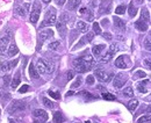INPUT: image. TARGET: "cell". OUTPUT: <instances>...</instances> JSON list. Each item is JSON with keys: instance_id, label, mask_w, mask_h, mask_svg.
<instances>
[{"instance_id": "cell-27", "label": "cell", "mask_w": 151, "mask_h": 123, "mask_svg": "<svg viewBox=\"0 0 151 123\" xmlns=\"http://www.w3.org/2000/svg\"><path fill=\"white\" fill-rule=\"evenodd\" d=\"M113 55H114V54H112V52H107L105 56H102V57L100 58V62H101V63H107V62H109V60L113 58Z\"/></svg>"}, {"instance_id": "cell-10", "label": "cell", "mask_w": 151, "mask_h": 123, "mask_svg": "<svg viewBox=\"0 0 151 123\" xmlns=\"http://www.w3.org/2000/svg\"><path fill=\"white\" fill-rule=\"evenodd\" d=\"M9 37H10V34H7V35H5L3 37L0 38V54L6 51V49L8 47V43H9Z\"/></svg>"}, {"instance_id": "cell-20", "label": "cell", "mask_w": 151, "mask_h": 123, "mask_svg": "<svg viewBox=\"0 0 151 123\" xmlns=\"http://www.w3.org/2000/svg\"><path fill=\"white\" fill-rule=\"evenodd\" d=\"M113 20H114V24H115L117 28H120V29H122V30L126 28V23H124L120 17L114 16V17H113Z\"/></svg>"}, {"instance_id": "cell-8", "label": "cell", "mask_w": 151, "mask_h": 123, "mask_svg": "<svg viewBox=\"0 0 151 123\" xmlns=\"http://www.w3.org/2000/svg\"><path fill=\"white\" fill-rule=\"evenodd\" d=\"M112 9V0H103L99 6V14H108Z\"/></svg>"}, {"instance_id": "cell-13", "label": "cell", "mask_w": 151, "mask_h": 123, "mask_svg": "<svg viewBox=\"0 0 151 123\" xmlns=\"http://www.w3.org/2000/svg\"><path fill=\"white\" fill-rule=\"evenodd\" d=\"M56 27H57V30H58V33L61 34V36L64 37L65 34H66V24H65V22H63V21L59 20V21L56 23Z\"/></svg>"}, {"instance_id": "cell-37", "label": "cell", "mask_w": 151, "mask_h": 123, "mask_svg": "<svg viewBox=\"0 0 151 123\" xmlns=\"http://www.w3.org/2000/svg\"><path fill=\"white\" fill-rule=\"evenodd\" d=\"M81 80H82V79H81V77H78V78L76 79L75 83H73V84L71 85V88L73 90V88H77V87H79V86L81 85Z\"/></svg>"}, {"instance_id": "cell-19", "label": "cell", "mask_w": 151, "mask_h": 123, "mask_svg": "<svg viewBox=\"0 0 151 123\" xmlns=\"http://www.w3.org/2000/svg\"><path fill=\"white\" fill-rule=\"evenodd\" d=\"M77 29L79 31H81V33H85L88 29V24L86 22H84V21H78L77 22Z\"/></svg>"}, {"instance_id": "cell-15", "label": "cell", "mask_w": 151, "mask_h": 123, "mask_svg": "<svg viewBox=\"0 0 151 123\" xmlns=\"http://www.w3.org/2000/svg\"><path fill=\"white\" fill-rule=\"evenodd\" d=\"M29 76H30L31 79H38L40 78V73H38L37 69H35L33 63L29 65Z\"/></svg>"}, {"instance_id": "cell-52", "label": "cell", "mask_w": 151, "mask_h": 123, "mask_svg": "<svg viewBox=\"0 0 151 123\" xmlns=\"http://www.w3.org/2000/svg\"><path fill=\"white\" fill-rule=\"evenodd\" d=\"M101 24H102V26H105V27H106V26H108V24H109L108 19H102V20H101Z\"/></svg>"}, {"instance_id": "cell-42", "label": "cell", "mask_w": 151, "mask_h": 123, "mask_svg": "<svg viewBox=\"0 0 151 123\" xmlns=\"http://www.w3.org/2000/svg\"><path fill=\"white\" fill-rule=\"evenodd\" d=\"M17 63H19V59H14V60L8 62V67H9V70H12L13 67H15V66L17 65Z\"/></svg>"}, {"instance_id": "cell-6", "label": "cell", "mask_w": 151, "mask_h": 123, "mask_svg": "<svg viewBox=\"0 0 151 123\" xmlns=\"http://www.w3.org/2000/svg\"><path fill=\"white\" fill-rule=\"evenodd\" d=\"M127 80H128V77H127L126 74H123V73H117V74L115 76V78H114L113 85H114L115 88H121V87H123V85L127 83Z\"/></svg>"}, {"instance_id": "cell-40", "label": "cell", "mask_w": 151, "mask_h": 123, "mask_svg": "<svg viewBox=\"0 0 151 123\" xmlns=\"http://www.w3.org/2000/svg\"><path fill=\"white\" fill-rule=\"evenodd\" d=\"M84 14H85V16H86L87 21H92V20H93V13H92V10L86 9V12H85Z\"/></svg>"}, {"instance_id": "cell-36", "label": "cell", "mask_w": 151, "mask_h": 123, "mask_svg": "<svg viewBox=\"0 0 151 123\" xmlns=\"http://www.w3.org/2000/svg\"><path fill=\"white\" fill-rule=\"evenodd\" d=\"M134 78L137 80V79H141V78H145V72L144 71H137L136 73H135V76H134Z\"/></svg>"}, {"instance_id": "cell-9", "label": "cell", "mask_w": 151, "mask_h": 123, "mask_svg": "<svg viewBox=\"0 0 151 123\" xmlns=\"http://www.w3.org/2000/svg\"><path fill=\"white\" fill-rule=\"evenodd\" d=\"M128 60H129V58H128L127 56H124V55L119 56V57L116 58V60H115V66L119 67V69H126Z\"/></svg>"}, {"instance_id": "cell-50", "label": "cell", "mask_w": 151, "mask_h": 123, "mask_svg": "<svg viewBox=\"0 0 151 123\" xmlns=\"http://www.w3.org/2000/svg\"><path fill=\"white\" fill-rule=\"evenodd\" d=\"M143 64H144L145 67H148L149 70H151V60L150 59H144V60H143Z\"/></svg>"}, {"instance_id": "cell-25", "label": "cell", "mask_w": 151, "mask_h": 123, "mask_svg": "<svg viewBox=\"0 0 151 123\" xmlns=\"http://www.w3.org/2000/svg\"><path fill=\"white\" fill-rule=\"evenodd\" d=\"M88 41H87V38H86V36H84V37H81L80 40H79V42L76 44L75 47H73V50H77V49H79V48H81V47H84L86 43H87Z\"/></svg>"}, {"instance_id": "cell-1", "label": "cell", "mask_w": 151, "mask_h": 123, "mask_svg": "<svg viewBox=\"0 0 151 123\" xmlns=\"http://www.w3.org/2000/svg\"><path fill=\"white\" fill-rule=\"evenodd\" d=\"M73 67H75L78 72L84 73V72H87L88 70H91L92 69V65H89L81 57H79V58H77V59L73 60Z\"/></svg>"}, {"instance_id": "cell-21", "label": "cell", "mask_w": 151, "mask_h": 123, "mask_svg": "<svg viewBox=\"0 0 151 123\" xmlns=\"http://www.w3.org/2000/svg\"><path fill=\"white\" fill-rule=\"evenodd\" d=\"M105 48H106V45H105V44L95 45V47H93V49H92V52H93V55H94V56H99V55L101 54V51H102Z\"/></svg>"}, {"instance_id": "cell-48", "label": "cell", "mask_w": 151, "mask_h": 123, "mask_svg": "<svg viewBox=\"0 0 151 123\" xmlns=\"http://www.w3.org/2000/svg\"><path fill=\"white\" fill-rule=\"evenodd\" d=\"M137 88H138V91H140L141 93H147V88H145L142 84H138V85H137Z\"/></svg>"}, {"instance_id": "cell-23", "label": "cell", "mask_w": 151, "mask_h": 123, "mask_svg": "<svg viewBox=\"0 0 151 123\" xmlns=\"http://www.w3.org/2000/svg\"><path fill=\"white\" fill-rule=\"evenodd\" d=\"M19 84H20V72H17V73L15 74V77L13 78V80H12V83H10V86H12L13 90H15V88L19 86Z\"/></svg>"}, {"instance_id": "cell-46", "label": "cell", "mask_w": 151, "mask_h": 123, "mask_svg": "<svg viewBox=\"0 0 151 123\" xmlns=\"http://www.w3.org/2000/svg\"><path fill=\"white\" fill-rule=\"evenodd\" d=\"M102 37H103L105 40H107V41H110V40L113 38V36H112L110 33H103V34H102Z\"/></svg>"}, {"instance_id": "cell-51", "label": "cell", "mask_w": 151, "mask_h": 123, "mask_svg": "<svg viewBox=\"0 0 151 123\" xmlns=\"http://www.w3.org/2000/svg\"><path fill=\"white\" fill-rule=\"evenodd\" d=\"M2 80H3V85H5V86H7V85L9 84V80H10V77H9V76H5V77L2 78Z\"/></svg>"}, {"instance_id": "cell-56", "label": "cell", "mask_w": 151, "mask_h": 123, "mask_svg": "<svg viewBox=\"0 0 151 123\" xmlns=\"http://www.w3.org/2000/svg\"><path fill=\"white\" fill-rule=\"evenodd\" d=\"M72 94H73V92H68V93H66V97H69V95H72Z\"/></svg>"}, {"instance_id": "cell-12", "label": "cell", "mask_w": 151, "mask_h": 123, "mask_svg": "<svg viewBox=\"0 0 151 123\" xmlns=\"http://www.w3.org/2000/svg\"><path fill=\"white\" fill-rule=\"evenodd\" d=\"M52 36H54V31H52L51 29H45V30H42V31H40V35H38L40 41H41V42H44V41H47L48 38L52 37Z\"/></svg>"}, {"instance_id": "cell-35", "label": "cell", "mask_w": 151, "mask_h": 123, "mask_svg": "<svg viewBox=\"0 0 151 123\" xmlns=\"http://www.w3.org/2000/svg\"><path fill=\"white\" fill-rule=\"evenodd\" d=\"M0 71H1V72L9 71V67H8V62H2V63L0 64Z\"/></svg>"}, {"instance_id": "cell-55", "label": "cell", "mask_w": 151, "mask_h": 123, "mask_svg": "<svg viewBox=\"0 0 151 123\" xmlns=\"http://www.w3.org/2000/svg\"><path fill=\"white\" fill-rule=\"evenodd\" d=\"M147 112H148V113H151V106H149V107L147 108Z\"/></svg>"}, {"instance_id": "cell-30", "label": "cell", "mask_w": 151, "mask_h": 123, "mask_svg": "<svg viewBox=\"0 0 151 123\" xmlns=\"http://www.w3.org/2000/svg\"><path fill=\"white\" fill-rule=\"evenodd\" d=\"M42 102H43V105L47 107V108H52L54 107V104H52V101H50V99H48V98H42Z\"/></svg>"}, {"instance_id": "cell-3", "label": "cell", "mask_w": 151, "mask_h": 123, "mask_svg": "<svg viewBox=\"0 0 151 123\" xmlns=\"http://www.w3.org/2000/svg\"><path fill=\"white\" fill-rule=\"evenodd\" d=\"M26 109V102L22 100H14L9 106H8V113L9 114H15L17 112H21Z\"/></svg>"}, {"instance_id": "cell-60", "label": "cell", "mask_w": 151, "mask_h": 123, "mask_svg": "<svg viewBox=\"0 0 151 123\" xmlns=\"http://www.w3.org/2000/svg\"><path fill=\"white\" fill-rule=\"evenodd\" d=\"M150 36H151V31H150Z\"/></svg>"}, {"instance_id": "cell-58", "label": "cell", "mask_w": 151, "mask_h": 123, "mask_svg": "<svg viewBox=\"0 0 151 123\" xmlns=\"http://www.w3.org/2000/svg\"><path fill=\"white\" fill-rule=\"evenodd\" d=\"M98 90H101V91H102V90H105V88H103L102 86H98Z\"/></svg>"}, {"instance_id": "cell-16", "label": "cell", "mask_w": 151, "mask_h": 123, "mask_svg": "<svg viewBox=\"0 0 151 123\" xmlns=\"http://www.w3.org/2000/svg\"><path fill=\"white\" fill-rule=\"evenodd\" d=\"M80 2H81V0H69L66 7L69 10H76L78 8V6L80 5Z\"/></svg>"}, {"instance_id": "cell-2", "label": "cell", "mask_w": 151, "mask_h": 123, "mask_svg": "<svg viewBox=\"0 0 151 123\" xmlns=\"http://www.w3.org/2000/svg\"><path fill=\"white\" fill-rule=\"evenodd\" d=\"M56 23V9L55 8H50L47 13H45V17L44 21L42 22L41 27H45V26H52Z\"/></svg>"}, {"instance_id": "cell-59", "label": "cell", "mask_w": 151, "mask_h": 123, "mask_svg": "<svg viewBox=\"0 0 151 123\" xmlns=\"http://www.w3.org/2000/svg\"><path fill=\"white\" fill-rule=\"evenodd\" d=\"M9 123H15L14 121H12V120H9Z\"/></svg>"}, {"instance_id": "cell-57", "label": "cell", "mask_w": 151, "mask_h": 123, "mask_svg": "<svg viewBox=\"0 0 151 123\" xmlns=\"http://www.w3.org/2000/svg\"><path fill=\"white\" fill-rule=\"evenodd\" d=\"M42 1H43V2H45V3H49L51 0H42Z\"/></svg>"}, {"instance_id": "cell-54", "label": "cell", "mask_w": 151, "mask_h": 123, "mask_svg": "<svg viewBox=\"0 0 151 123\" xmlns=\"http://www.w3.org/2000/svg\"><path fill=\"white\" fill-rule=\"evenodd\" d=\"M55 1H56V3H57V5H59V6H63V5H64V2H65L66 0H55Z\"/></svg>"}, {"instance_id": "cell-14", "label": "cell", "mask_w": 151, "mask_h": 123, "mask_svg": "<svg viewBox=\"0 0 151 123\" xmlns=\"http://www.w3.org/2000/svg\"><path fill=\"white\" fill-rule=\"evenodd\" d=\"M17 52H19V49H17L16 44H15V43H10L9 47H8V50H7V56H8V57H13V56H15Z\"/></svg>"}, {"instance_id": "cell-22", "label": "cell", "mask_w": 151, "mask_h": 123, "mask_svg": "<svg viewBox=\"0 0 151 123\" xmlns=\"http://www.w3.org/2000/svg\"><path fill=\"white\" fill-rule=\"evenodd\" d=\"M140 20H142L144 22H148L149 21V10L145 7H143L142 10H141V19Z\"/></svg>"}, {"instance_id": "cell-26", "label": "cell", "mask_w": 151, "mask_h": 123, "mask_svg": "<svg viewBox=\"0 0 151 123\" xmlns=\"http://www.w3.org/2000/svg\"><path fill=\"white\" fill-rule=\"evenodd\" d=\"M128 13H129V15H130L131 17H133V16H135V15L137 14V7H135L133 2H130L129 7H128Z\"/></svg>"}, {"instance_id": "cell-44", "label": "cell", "mask_w": 151, "mask_h": 123, "mask_svg": "<svg viewBox=\"0 0 151 123\" xmlns=\"http://www.w3.org/2000/svg\"><path fill=\"white\" fill-rule=\"evenodd\" d=\"M144 47H145V50L151 51V42L149 41V38H145L144 40Z\"/></svg>"}, {"instance_id": "cell-47", "label": "cell", "mask_w": 151, "mask_h": 123, "mask_svg": "<svg viewBox=\"0 0 151 123\" xmlns=\"http://www.w3.org/2000/svg\"><path fill=\"white\" fill-rule=\"evenodd\" d=\"M85 36H86V38H87V41H88V42H91V41L93 40V37H94V33H92V31H89V33H87V34H86Z\"/></svg>"}, {"instance_id": "cell-45", "label": "cell", "mask_w": 151, "mask_h": 123, "mask_svg": "<svg viewBox=\"0 0 151 123\" xmlns=\"http://www.w3.org/2000/svg\"><path fill=\"white\" fill-rule=\"evenodd\" d=\"M86 84L87 85H93L94 84V77L93 76H88L86 78Z\"/></svg>"}, {"instance_id": "cell-32", "label": "cell", "mask_w": 151, "mask_h": 123, "mask_svg": "<svg viewBox=\"0 0 151 123\" xmlns=\"http://www.w3.org/2000/svg\"><path fill=\"white\" fill-rule=\"evenodd\" d=\"M148 121H151V115H143V116H141L137 120V123H144L148 122Z\"/></svg>"}, {"instance_id": "cell-28", "label": "cell", "mask_w": 151, "mask_h": 123, "mask_svg": "<svg viewBox=\"0 0 151 123\" xmlns=\"http://www.w3.org/2000/svg\"><path fill=\"white\" fill-rule=\"evenodd\" d=\"M81 58L85 60V62H87L89 65H94V59H93V57L91 56V55H84V56H81Z\"/></svg>"}, {"instance_id": "cell-38", "label": "cell", "mask_w": 151, "mask_h": 123, "mask_svg": "<svg viewBox=\"0 0 151 123\" xmlns=\"http://www.w3.org/2000/svg\"><path fill=\"white\" fill-rule=\"evenodd\" d=\"M117 50H119V47H117L116 43H112V44L109 45V52L115 54V52H117Z\"/></svg>"}, {"instance_id": "cell-24", "label": "cell", "mask_w": 151, "mask_h": 123, "mask_svg": "<svg viewBox=\"0 0 151 123\" xmlns=\"http://www.w3.org/2000/svg\"><path fill=\"white\" fill-rule=\"evenodd\" d=\"M137 106H138V101H137L136 99L130 100L129 104H128V109H129L130 112H134V110L137 108Z\"/></svg>"}, {"instance_id": "cell-18", "label": "cell", "mask_w": 151, "mask_h": 123, "mask_svg": "<svg viewBox=\"0 0 151 123\" xmlns=\"http://www.w3.org/2000/svg\"><path fill=\"white\" fill-rule=\"evenodd\" d=\"M54 123H62L65 121V117L63 116V114L61 112H55L54 113V117H52Z\"/></svg>"}, {"instance_id": "cell-29", "label": "cell", "mask_w": 151, "mask_h": 123, "mask_svg": "<svg viewBox=\"0 0 151 123\" xmlns=\"http://www.w3.org/2000/svg\"><path fill=\"white\" fill-rule=\"evenodd\" d=\"M123 94L124 97H128V98H133L134 97V90L131 87H127L123 90Z\"/></svg>"}, {"instance_id": "cell-61", "label": "cell", "mask_w": 151, "mask_h": 123, "mask_svg": "<svg viewBox=\"0 0 151 123\" xmlns=\"http://www.w3.org/2000/svg\"><path fill=\"white\" fill-rule=\"evenodd\" d=\"M0 113H1V109H0Z\"/></svg>"}, {"instance_id": "cell-31", "label": "cell", "mask_w": 151, "mask_h": 123, "mask_svg": "<svg viewBox=\"0 0 151 123\" xmlns=\"http://www.w3.org/2000/svg\"><path fill=\"white\" fill-rule=\"evenodd\" d=\"M124 12H126V6H124V5H120V6H117L116 9H115V13L119 14V15L124 14Z\"/></svg>"}, {"instance_id": "cell-49", "label": "cell", "mask_w": 151, "mask_h": 123, "mask_svg": "<svg viewBox=\"0 0 151 123\" xmlns=\"http://www.w3.org/2000/svg\"><path fill=\"white\" fill-rule=\"evenodd\" d=\"M28 90H29V86H28V85H23V86L19 90V93H26Z\"/></svg>"}, {"instance_id": "cell-11", "label": "cell", "mask_w": 151, "mask_h": 123, "mask_svg": "<svg viewBox=\"0 0 151 123\" xmlns=\"http://www.w3.org/2000/svg\"><path fill=\"white\" fill-rule=\"evenodd\" d=\"M29 6H30V5H29L28 2H26L24 5L16 7V8H15V13H16L17 15H20V16H24V15H27V13H28V10H29Z\"/></svg>"}, {"instance_id": "cell-34", "label": "cell", "mask_w": 151, "mask_h": 123, "mask_svg": "<svg viewBox=\"0 0 151 123\" xmlns=\"http://www.w3.org/2000/svg\"><path fill=\"white\" fill-rule=\"evenodd\" d=\"M48 94L52 98V99H55V100H59L61 99V94L59 93H57V92H52V91H48Z\"/></svg>"}, {"instance_id": "cell-4", "label": "cell", "mask_w": 151, "mask_h": 123, "mask_svg": "<svg viewBox=\"0 0 151 123\" xmlns=\"http://www.w3.org/2000/svg\"><path fill=\"white\" fill-rule=\"evenodd\" d=\"M40 14H41V3L38 0H35L34 1V6H33V9H31V13H30V22L31 23H36L38 21V17H40Z\"/></svg>"}, {"instance_id": "cell-7", "label": "cell", "mask_w": 151, "mask_h": 123, "mask_svg": "<svg viewBox=\"0 0 151 123\" xmlns=\"http://www.w3.org/2000/svg\"><path fill=\"white\" fill-rule=\"evenodd\" d=\"M34 117L36 123H43L48 120V114L43 109H36L34 110Z\"/></svg>"}, {"instance_id": "cell-41", "label": "cell", "mask_w": 151, "mask_h": 123, "mask_svg": "<svg viewBox=\"0 0 151 123\" xmlns=\"http://www.w3.org/2000/svg\"><path fill=\"white\" fill-rule=\"evenodd\" d=\"M58 47H59V42H58V41H55V42H52V43H50L48 48H49L50 50H56V49H57Z\"/></svg>"}, {"instance_id": "cell-33", "label": "cell", "mask_w": 151, "mask_h": 123, "mask_svg": "<svg viewBox=\"0 0 151 123\" xmlns=\"http://www.w3.org/2000/svg\"><path fill=\"white\" fill-rule=\"evenodd\" d=\"M102 98L105 100H108V101H114L116 98L113 95V94H109V93H102Z\"/></svg>"}, {"instance_id": "cell-39", "label": "cell", "mask_w": 151, "mask_h": 123, "mask_svg": "<svg viewBox=\"0 0 151 123\" xmlns=\"http://www.w3.org/2000/svg\"><path fill=\"white\" fill-rule=\"evenodd\" d=\"M93 31L95 34H101V28H100V26H99L98 22H94L93 23Z\"/></svg>"}, {"instance_id": "cell-5", "label": "cell", "mask_w": 151, "mask_h": 123, "mask_svg": "<svg viewBox=\"0 0 151 123\" xmlns=\"http://www.w3.org/2000/svg\"><path fill=\"white\" fill-rule=\"evenodd\" d=\"M94 76L98 78V80L99 81H101V83H108V81H110L112 79H113V73H109V74H107L103 70H95L94 71Z\"/></svg>"}, {"instance_id": "cell-17", "label": "cell", "mask_w": 151, "mask_h": 123, "mask_svg": "<svg viewBox=\"0 0 151 123\" xmlns=\"http://www.w3.org/2000/svg\"><path fill=\"white\" fill-rule=\"evenodd\" d=\"M135 28L138 29L140 31H145L148 29V24H147V22H144L142 20H138V21L135 22Z\"/></svg>"}, {"instance_id": "cell-53", "label": "cell", "mask_w": 151, "mask_h": 123, "mask_svg": "<svg viewBox=\"0 0 151 123\" xmlns=\"http://www.w3.org/2000/svg\"><path fill=\"white\" fill-rule=\"evenodd\" d=\"M73 76H75L73 72H72V71H69V72H68V80H71V79L73 78Z\"/></svg>"}, {"instance_id": "cell-43", "label": "cell", "mask_w": 151, "mask_h": 123, "mask_svg": "<svg viewBox=\"0 0 151 123\" xmlns=\"http://www.w3.org/2000/svg\"><path fill=\"white\" fill-rule=\"evenodd\" d=\"M80 94H81V95H84V97H85L86 99H95V97H94V95H92L91 93H88V92H86V91L81 92Z\"/></svg>"}]
</instances>
